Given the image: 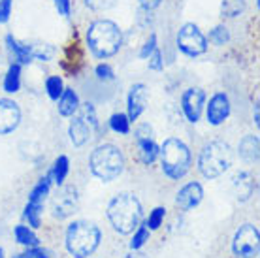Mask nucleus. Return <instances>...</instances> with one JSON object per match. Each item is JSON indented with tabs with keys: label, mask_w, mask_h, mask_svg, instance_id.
<instances>
[{
	"label": "nucleus",
	"mask_w": 260,
	"mask_h": 258,
	"mask_svg": "<svg viewBox=\"0 0 260 258\" xmlns=\"http://www.w3.org/2000/svg\"><path fill=\"white\" fill-rule=\"evenodd\" d=\"M0 258H4V249L0 247Z\"/></svg>",
	"instance_id": "obj_45"
},
{
	"label": "nucleus",
	"mask_w": 260,
	"mask_h": 258,
	"mask_svg": "<svg viewBox=\"0 0 260 258\" xmlns=\"http://www.w3.org/2000/svg\"><path fill=\"white\" fill-rule=\"evenodd\" d=\"M158 158H160V168H162L164 175L174 181L183 179L189 174L190 164H192L189 145L179 138L164 140V143L160 145Z\"/></svg>",
	"instance_id": "obj_4"
},
{
	"label": "nucleus",
	"mask_w": 260,
	"mask_h": 258,
	"mask_svg": "<svg viewBox=\"0 0 260 258\" xmlns=\"http://www.w3.org/2000/svg\"><path fill=\"white\" fill-rule=\"evenodd\" d=\"M49 172H51L53 183H57V187H59V185H64L66 177L70 174V158L66 155H59L55 158Z\"/></svg>",
	"instance_id": "obj_24"
},
{
	"label": "nucleus",
	"mask_w": 260,
	"mask_h": 258,
	"mask_svg": "<svg viewBox=\"0 0 260 258\" xmlns=\"http://www.w3.org/2000/svg\"><path fill=\"white\" fill-rule=\"evenodd\" d=\"M258 151H260V143H258V136L247 134L240 140V145H238V153L245 162H258Z\"/></svg>",
	"instance_id": "obj_20"
},
{
	"label": "nucleus",
	"mask_w": 260,
	"mask_h": 258,
	"mask_svg": "<svg viewBox=\"0 0 260 258\" xmlns=\"http://www.w3.org/2000/svg\"><path fill=\"white\" fill-rule=\"evenodd\" d=\"M30 251V254H32V258H53V252L49 251V249H44V247H30L28 249Z\"/></svg>",
	"instance_id": "obj_39"
},
{
	"label": "nucleus",
	"mask_w": 260,
	"mask_h": 258,
	"mask_svg": "<svg viewBox=\"0 0 260 258\" xmlns=\"http://www.w3.org/2000/svg\"><path fill=\"white\" fill-rule=\"evenodd\" d=\"M258 117H260V113H258V106L254 108V124L258 126Z\"/></svg>",
	"instance_id": "obj_44"
},
{
	"label": "nucleus",
	"mask_w": 260,
	"mask_h": 258,
	"mask_svg": "<svg viewBox=\"0 0 260 258\" xmlns=\"http://www.w3.org/2000/svg\"><path fill=\"white\" fill-rule=\"evenodd\" d=\"M128 258H149V256L145 252H142V249H140V251H132V254Z\"/></svg>",
	"instance_id": "obj_41"
},
{
	"label": "nucleus",
	"mask_w": 260,
	"mask_h": 258,
	"mask_svg": "<svg viewBox=\"0 0 260 258\" xmlns=\"http://www.w3.org/2000/svg\"><path fill=\"white\" fill-rule=\"evenodd\" d=\"M232 188H234V196L238 202H249L251 196L254 194L256 188V181H254L251 172H238L232 179Z\"/></svg>",
	"instance_id": "obj_18"
},
{
	"label": "nucleus",
	"mask_w": 260,
	"mask_h": 258,
	"mask_svg": "<svg viewBox=\"0 0 260 258\" xmlns=\"http://www.w3.org/2000/svg\"><path fill=\"white\" fill-rule=\"evenodd\" d=\"M51 185H53V175L51 172H47L44 177H40V181L30 188L28 192V202L34 204H46L47 196L51 194Z\"/></svg>",
	"instance_id": "obj_21"
},
{
	"label": "nucleus",
	"mask_w": 260,
	"mask_h": 258,
	"mask_svg": "<svg viewBox=\"0 0 260 258\" xmlns=\"http://www.w3.org/2000/svg\"><path fill=\"white\" fill-rule=\"evenodd\" d=\"M57 110H59V113L62 117H72L76 111H78L79 104H81V100H79L78 92L74 89H70V87H64V90H62V94L59 96V100H57Z\"/></svg>",
	"instance_id": "obj_19"
},
{
	"label": "nucleus",
	"mask_w": 260,
	"mask_h": 258,
	"mask_svg": "<svg viewBox=\"0 0 260 258\" xmlns=\"http://www.w3.org/2000/svg\"><path fill=\"white\" fill-rule=\"evenodd\" d=\"M132 234L134 236H132V241H130V251H140L151 238V230L145 224H140Z\"/></svg>",
	"instance_id": "obj_30"
},
{
	"label": "nucleus",
	"mask_w": 260,
	"mask_h": 258,
	"mask_svg": "<svg viewBox=\"0 0 260 258\" xmlns=\"http://www.w3.org/2000/svg\"><path fill=\"white\" fill-rule=\"evenodd\" d=\"M62 90H64V81H62L60 76H49V78L46 79V92L53 102L59 100V96L62 94Z\"/></svg>",
	"instance_id": "obj_28"
},
{
	"label": "nucleus",
	"mask_w": 260,
	"mask_h": 258,
	"mask_svg": "<svg viewBox=\"0 0 260 258\" xmlns=\"http://www.w3.org/2000/svg\"><path fill=\"white\" fill-rule=\"evenodd\" d=\"M232 160H234L232 147L226 142L215 140L202 147L198 156V170L206 179H217L230 170Z\"/></svg>",
	"instance_id": "obj_6"
},
{
	"label": "nucleus",
	"mask_w": 260,
	"mask_h": 258,
	"mask_svg": "<svg viewBox=\"0 0 260 258\" xmlns=\"http://www.w3.org/2000/svg\"><path fill=\"white\" fill-rule=\"evenodd\" d=\"M206 38L213 45H224L230 42V30H228L226 25H215Z\"/></svg>",
	"instance_id": "obj_29"
},
{
	"label": "nucleus",
	"mask_w": 260,
	"mask_h": 258,
	"mask_svg": "<svg viewBox=\"0 0 260 258\" xmlns=\"http://www.w3.org/2000/svg\"><path fill=\"white\" fill-rule=\"evenodd\" d=\"M106 213H108V220L115 232L121 236H128L142 224L143 207L136 194L121 192L110 200Z\"/></svg>",
	"instance_id": "obj_1"
},
{
	"label": "nucleus",
	"mask_w": 260,
	"mask_h": 258,
	"mask_svg": "<svg viewBox=\"0 0 260 258\" xmlns=\"http://www.w3.org/2000/svg\"><path fill=\"white\" fill-rule=\"evenodd\" d=\"M53 4H55V10L59 12V15L66 19L72 15V0H53Z\"/></svg>",
	"instance_id": "obj_38"
},
{
	"label": "nucleus",
	"mask_w": 260,
	"mask_h": 258,
	"mask_svg": "<svg viewBox=\"0 0 260 258\" xmlns=\"http://www.w3.org/2000/svg\"><path fill=\"white\" fill-rule=\"evenodd\" d=\"M102 232L94 222L74 220L66 228V251L74 258H89L100 247Z\"/></svg>",
	"instance_id": "obj_3"
},
{
	"label": "nucleus",
	"mask_w": 260,
	"mask_h": 258,
	"mask_svg": "<svg viewBox=\"0 0 260 258\" xmlns=\"http://www.w3.org/2000/svg\"><path fill=\"white\" fill-rule=\"evenodd\" d=\"M176 44H177V49H179L185 57L196 58L208 51L209 42H208V38H206V34L200 30V26L194 25V23H185V25L177 30Z\"/></svg>",
	"instance_id": "obj_8"
},
{
	"label": "nucleus",
	"mask_w": 260,
	"mask_h": 258,
	"mask_svg": "<svg viewBox=\"0 0 260 258\" xmlns=\"http://www.w3.org/2000/svg\"><path fill=\"white\" fill-rule=\"evenodd\" d=\"M21 124V108L10 98H0V136L12 134Z\"/></svg>",
	"instance_id": "obj_15"
},
{
	"label": "nucleus",
	"mask_w": 260,
	"mask_h": 258,
	"mask_svg": "<svg viewBox=\"0 0 260 258\" xmlns=\"http://www.w3.org/2000/svg\"><path fill=\"white\" fill-rule=\"evenodd\" d=\"M204 200V187L196 181H190L187 185H183L179 188V192L176 194V204L181 211H190L198 207Z\"/></svg>",
	"instance_id": "obj_16"
},
{
	"label": "nucleus",
	"mask_w": 260,
	"mask_h": 258,
	"mask_svg": "<svg viewBox=\"0 0 260 258\" xmlns=\"http://www.w3.org/2000/svg\"><path fill=\"white\" fill-rule=\"evenodd\" d=\"M4 44H6V49L12 57V62H17V64L25 66L30 64L34 58H32V45L28 42H21L17 40L13 34H6L4 38Z\"/></svg>",
	"instance_id": "obj_17"
},
{
	"label": "nucleus",
	"mask_w": 260,
	"mask_h": 258,
	"mask_svg": "<svg viewBox=\"0 0 260 258\" xmlns=\"http://www.w3.org/2000/svg\"><path fill=\"white\" fill-rule=\"evenodd\" d=\"M13 258H32V254H30V251L26 249L25 252H19V254H15V256H13Z\"/></svg>",
	"instance_id": "obj_42"
},
{
	"label": "nucleus",
	"mask_w": 260,
	"mask_h": 258,
	"mask_svg": "<svg viewBox=\"0 0 260 258\" xmlns=\"http://www.w3.org/2000/svg\"><path fill=\"white\" fill-rule=\"evenodd\" d=\"M42 213H44V204H34V202H26L25 206V220H28V226L36 230L42 226Z\"/></svg>",
	"instance_id": "obj_25"
},
{
	"label": "nucleus",
	"mask_w": 260,
	"mask_h": 258,
	"mask_svg": "<svg viewBox=\"0 0 260 258\" xmlns=\"http://www.w3.org/2000/svg\"><path fill=\"white\" fill-rule=\"evenodd\" d=\"M136 149L138 158L142 164L151 166L158 160V153H160V145L153 140V130L149 124H142L136 130Z\"/></svg>",
	"instance_id": "obj_11"
},
{
	"label": "nucleus",
	"mask_w": 260,
	"mask_h": 258,
	"mask_svg": "<svg viewBox=\"0 0 260 258\" xmlns=\"http://www.w3.org/2000/svg\"><path fill=\"white\" fill-rule=\"evenodd\" d=\"M119 0H85V6L92 12H110L111 8L117 6Z\"/></svg>",
	"instance_id": "obj_33"
},
{
	"label": "nucleus",
	"mask_w": 260,
	"mask_h": 258,
	"mask_svg": "<svg viewBox=\"0 0 260 258\" xmlns=\"http://www.w3.org/2000/svg\"><path fill=\"white\" fill-rule=\"evenodd\" d=\"M147 100H149V89L145 83H134L128 90L126 96V117L130 123L138 121L142 113L147 108Z\"/></svg>",
	"instance_id": "obj_14"
},
{
	"label": "nucleus",
	"mask_w": 260,
	"mask_h": 258,
	"mask_svg": "<svg viewBox=\"0 0 260 258\" xmlns=\"http://www.w3.org/2000/svg\"><path fill=\"white\" fill-rule=\"evenodd\" d=\"M156 47H158V42H156V34L151 33L149 36H147V40L143 42V45H142V49H140V55H138V57L142 58V60H147V57H149L151 53L155 51Z\"/></svg>",
	"instance_id": "obj_34"
},
{
	"label": "nucleus",
	"mask_w": 260,
	"mask_h": 258,
	"mask_svg": "<svg viewBox=\"0 0 260 258\" xmlns=\"http://www.w3.org/2000/svg\"><path fill=\"white\" fill-rule=\"evenodd\" d=\"M13 236H15V241H17L19 245L26 247V249L40 245V238L34 234V230L30 228V226L17 224L15 228H13Z\"/></svg>",
	"instance_id": "obj_23"
},
{
	"label": "nucleus",
	"mask_w": 260,
	"mask_h": 258,
	"mask_svg": "<svg viewBox=\"0 0 260 258\" xmlns=\"http://www.w3.org/2000/svg\"><path fill=\"white\" fill-rule=\"evenodd\" d=\"M164 217H166V209L164 207H155L153 211L149 213V219H147V222H145V226L149 228L151 232L153 230H158L160 226H162V222H164Z\"/></svg>",
	"instance_id": "obj_32"
},
{
	"label": "nucleus",
	"mask_w": 260,
	"mask_h": 258,
	"mask_svg": "<svg viewBox=\"0 0 260 258\" xmlns=\"http://www.w3.org/2000/svg\"><path fill=\"white\" fill-rule=\"evenodd\" d=\"M232 252L236 258H256L260 252V232L251 222L241 224L232 239Z\"/></svg>",
	"instance_id": "obj_9"
},
{
	"label": "nucleus",
	"mask_w": 260,
	"mask_h": 258,
	"mask_svg": "<svg viewBox=\"0 0 260 258\" xmlns=\"http://www.w3.org/2000/svg\"><path fill=\"white\" fill-rule=\"evenodd\" d=\"M13 0H0V25H6L12 17Z\"/></svg>",
	"instance_id": "obj_37"
},
{
	"label": "nucleus",
	"mask_w": 260,
	"mask_h": 258,
	"mask_svg": "<svg viewBox=\"0 0 260 258\" xmlns=\"http://www.w3.org/2000/svg\"><path fill=\"white\" fill-rule=\"evenodd\" d=\"M94 74H96V78L100 79V81H113V79H115V72H113V68H111L108 62L96 64Z\"/></svg>",
	"instance_id": "obj_35"
},
{
	"label": "nucleus",
	"mask_w": 260,
	"mask_h": 258,
	"mask_svg": "<svg viewBox=\"0 0 260 258\" xmlns=\"http://www.w3.org/2000/svg\"><path fill=\"white\" fill-rule=\"evenodd\" d=\"M245 0H222L221 2V13L222 17H228V19H236L240 17L241 13L245 12Z\"/></svg>",
	"instance_id": "obj_26"
},
{
	"label": "nucleus",
	"mask_w": 260,
	"mask_h": 258,
	"mask_svg": "<svg viewBox=\"0 0 260 258\" xmlns=\"http://www.w3.org/2000/svg\"><path fill=\"white\" fill-rule=\"evenodd\" d=\"M32 45V58L34 60H42V62H49L55 57V47L51 44H30Z\"/></svg>",
	"instance_id": "obj_31"
},
{
	"label": "nucleus",
	"mask_w": 260,
	"mask_h": 258,
	"mask_svg": "<svg viewBox=\"0 0 260 258\" xmlns=\"http://www.w3.org/2000/svg\"><path fill=\"white\" fill-rule=\"evenodd\" d=\"M6 68H8V64H4V62L0 60V79H2V76H4V72H6Z\"/></svg>",
	"instance_id": "obj_43"
},
{
	"label": "nucleus",
	"mask_w": 260,
	"mask_h": 258,
	"mask_svg": "<svg viewBox=\"0 0 260 258\" xmlns=\"http://www.w3.org/2000/svg\"><path fill=\"white\" fill-rule=\"evenodd\" d=\"M147 64H149V70H155V72H160L164 68L162 51H160L158 47H156L155 51H153L149 57H147Z\"/></svg>",
	"instance_id": "obj_36"
},
{
	"label": "nucleus",
	"mask_w": 260,
	"mask_h": 258,
	"mask_svg": "<svg viewBox=\"0 0 260 258\" xmlns=\"http://www.w3.org/2000/svg\"><path fill=\"white\" fill-rule=\"evenodd\" d=\"M206 106V92L200 87H190L181 94V111L189 123L196 124L200 121Z\"/></svg>",
	"instance_id": "obj_12"
},
{
	"label": "nucleus",
	"mask_w": 260,
	"mask_h": 258,
	"mask_svg": "<svg viewBox=\"0 0 260 258\" xmlns=\"http://www.w3.org/2000/svg\"><path fill=\"white\" fill-rule=\"evenodd\" d=\"M85 42L92 57L106 60L117 55L119 49L123 47V30L115 21L96 19L87 28Z\"/></svg>",
	"instance_id": "obj_2"
},
{
	"label": "nucleus",
	"mask_w": 260,
	"mask_h": 258,
	"mask_svg": "<svg viewBox=\"0 0 260 258\" xmlns=\"http://www.w3.org/2000/svg\"><path fill=\"white\" fill-rule=\"evenodd\" d=\"M108 123H110V130H113L115 134H121V136L130 134V124L132 123L128 121L126 113H113Z\"/></svg>",
	"instance_id": "obj_27"
},
{
	"label": "nucleus",
	"mask_w": 260,
	"mask_h": 258,
	"mask_svg": "<svg viewBox=\"0 0 260 258\" xmlns=\"http://www.w3.org/2000/svg\"><path fill=\"white\" fill-rule=\"evenodd\" d=\"M79 209V192L74 185H59V190L51 198V213L55 219H70Z\"/></svg>",
	"instance_id": "obj_10"
},
{
	"label": "nucleus",
	"mask_w": 260,
	"mask_h": 258,
	"mask_svg": "<svg viewBox=\"0 0 260 258\" xmlns=\"http://www.w3.org/2000/svg\"><path fill=\"white\" fill-rule=\"evenodd\" d=\"M21 68L23 66L17 64V62H10L2 76V87L6 90L8 94H15L19 92L21 89Z\"/></svg>",
	"instance_id": "obj_22"
},
{
	"label": "nucleus",
	"mask_w": 260,
	"mask_h": 258,
	"mask_svg": "<svg viewBox=\"0 0 260 258\" xmlns=\"http://www.w3.org/2000/svg\"><path fill=\"white\" fill-rule=\"evenodd\" d=\"M89 168L96 179L110 183L117 179L124 172V155L123 151L113 143H102L92 149L89 156Z\"/></svg>",
	"instance_id": "obj_5"
},
{
	"label": "nucleus",
	"mask_w": 260,
	"mask_h": 258,
	"mask_svg": "<svg viewBox=\"0 0 260 258\" xmlns=\"http://www.w3.org/2000/svg\"><path fill=\"white\" fill-rule=\"evenodd\" d=\"M140 2V6L145 10V12H153L156 8L162 4V0H138Z\"/></svg>",
	"instance_id": "obj_40"
},
{
	"label": "nucleus",
	"mask_w": 260,
	"mask_h": 258,
	"mask_svg": "<svg viewBox=\"0 0 260 258\" xmlns=\"http://www.w3.org/2000/svg\"><path fill=\"white\" fill-rule=\"evenodd\" d=\"M206 110V119L211 126H221L232 111V104L228 98L226 92H215L213 96L209 98V102L204 106Z\"/></svg>",
	"instance_id": "obj_13"
},
{
	"label": "nucleus",
	"mask_w": 260,
	"mask_h": 258,
	"mask_svg": "<svg viewBox=\"0 0 260 258\" xmlns=\"http://www.w3.org/2000/svg\"><path fill=\"white\" fill-rule=\"evenodd\" d=\"M96 130H98V115L94 106L91 102L79 104L78 111L72 115L70 126H68L70 142L76 147H83L87 142H91Z\"/></svg>",
	"instance_id": "obj_7"
}]
</instances>
